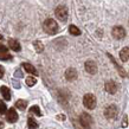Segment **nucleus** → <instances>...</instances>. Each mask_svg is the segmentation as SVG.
Here are the masks:
<instances>
[{"mask_svg": "<svg viewBox=\"0 0 129 129\" xmlns=\"http://www.w3.org/2000/svg\"><path fill=\"white\" fill-rule=\"evenodd\" d=\"M117 114H118L117 107L114 106V104L107 107L106 110H104V116H106L107 118H115L117 116Z\"/></svg>", "mask_w": 129, "mask_h": 129, "instance_id": "obj_4", "label": "nucleus"}, {"mask_svg": "<svg viewBox=\"0 0 129 129\" xmlns=\"http://www.w3.org/2000/svg\"><path fill=\"white\" fill-rule=\"evenodd\" d=\"M84 67H85L86 72H89V74H91V75H94L97 72V65H96V63H95L94 60H88V62H85Z\"/></svg>", "mask_w": 129, "mask_h": 129, "instance_id": "obj_8", "label": "nucleus"}, {"mask_svg": "<svg viewBox=\"0 0 129 129\" xmlns=\"http://www.w3.org/2000/svg\"><path fill=\"white\" fill-rule=\"evenodd\" d=\"M5 113H7V107H6V104H5L4 102L0 100V114L3 115Z\"/></svg>", "mask_w": 129, "mask_h": 129, "instance_id": "obj_22", "label": "nucleus"}, {"mask_svg": "<svg viewBox=\"0 0 129 129\" xmlns=\"http://www.w3.org/2000/svg\"><path fill=\"white\" fill-rule=\"evenodd\" d=\"M0 39H3V36H1V35H0Z\"/></svg>", "mask_w": 129, "mask_h": 129, "instance_id": "obj_26", "label": "nucleus"}, {"mask_svg": "<svg viewBox=\"0 0 129 129\" xmlns=\"http://www.w3.org/2000/svg\"><path fill=\"white\" fill-rule=\"evenodd\" d=\"M23 68L26 71H27L28 74L35 75V76H37V75H38V71L36 70V68L33 67L32 64H30V63H24V64H23Z\"/></svg>", "mask_w": 129, "mask_h": 129, "instance_id": "obj_12", "label": "nucleus"}, {"mask_svg": "<svg viewBox=\"0 0 129 129\" xmlns=\"http://www.w3.org/2000/svg\"><path fill=\"white\" fill-rule=\"evenodd\" d=\"M83 104H84L85 108H88L90 110L95 109V107H96V97L92 94L84 95V97H83Z\"/></svg>", "mask_w": 129, "mask_h": 129, "instance_id": "obj_2", "label": "nucleus"}, {"mask_svg": "<svg viewBox=\"0 0 129 129\" xmlns=\"http://www.w3.org/2000/svg\"><path fill=\"white\" fill-rule=\"evenodd\" d=\"M26 106H27V102L24 101V100H19V101L16 102V107L20 110H25L26 109Z\"/></svg>", "mask_w": 129, "mask_h": 129, "instance_id": "obj_17", "label": "nucleus"}, {"mask_svg": "<svg viewBox=\"0 0 129 129\" xmlns=\"http://www.w3.org/2000/svg\"><path fill=\"white\" fill-rule=\"evenodd\" d=\"M33 45H35V47H36V51L37 52H43V50H44V45H43V43L42 42H35L33 43Z\"/></svg>", "mask_w": 129, "mask_h": 129, "instance_id": "obj_19", "label": "nucleus"}, {"mask_svg": "<svg viewBox=\"0 0 129 129\" xmlns=\"http://www.w3.org/2000/svg\"><path fill=\"white\" fill-rule=\"evenodd\" d=\"M65 78H67L68 81H70V82H72V81H75V79L77 78V71H76V69L69 68V69L65 71Z\"/></svg>", "mask_w": 129, "mask_h": 129, "instance_id": "obj_9", "label": "nucleus"}, {"mask_svg": "<svg viewBox=\"0 0 129 129\" xmlns=\"http://www.w3.org/2000/svg\"><path fill=\"white\" fill-rule=\"evenodd\" d=\"M79 122H81V124H82L84 128H90L91 124H92V117L90 116L89 114L83 113L82 115H81V117H79Z\"/></svg>", "mask_w": 129, "mask_h": 129, "instance_id": "obj_5", "label": "nucleus"}, {"mask_svg": "<svg viewBox=\"0 0 129 129\" xmlns=\"http://www.w3.org/2000/svg\"><path fill=\"white\" fill-rule=\"evenodd\" d=\"M0 52H7V47L3 44H0Z\"/></svg>", "mask_w": 129, "mask_h": 129, "instance_id": "obj_24", "label": "nucleus"}, {"mask_svg": "<svg viewBox=\"0 0 129 129\" xmlns=\"http://www.w3.org/2000/svg\"><path fill=\"white\" fill-rule=\"evenodd\" d=\"M111 35L116 39H122V38L125 37V30L122 26H115L113 28V31H111Z\"/></svg>", "mask_w": 129, "mask_h": 129, "instance_id": "obj_6", "label": "nucleus"}, {"mask_svg": "<svg viewBox=\"0 0 129 129\" xmlns=\"http://www.w3.org/2000/svg\"><path fill=\"white\" fill-rule=\"evenodd\" d=\"M0 92H1V96L6 100V101H10L11 100V91H10V89H8L7 86L3 85L1 88H0Z\"/></svg>", "mask_w": 129, "mask_h": 129, "instance_id": "obj_11", "label": "nucleus"}, {"mask_svg": "<svg viewBox=\"0 0 129 129\" xmlns=\"http://www.w3.org/2000/svg\"><path fill=\"white\" fill-rule=\"evenodd\" d=\"M8 46H10V49H12L13 51H20V44L18 40L16 39H10L8 40Z\"/></svg>", "mask_w": 129, "mask_h": 129, "instance_id": "obj_14", "label": "nucleus"}, {"mask_svg": "<svg viewBox=\"0 0 129 129\" xmlns=\"http://www.w3.org/2000/svg\"><path fill=\"white\" fill-rule=\"evenodd\" d=\"M30 113L36 114L37 116H42V111H40V109H39V107H38V106L31 107V108H30Z\"/></svg>", "mask_w": 129, "mask_h": 129, "instance_id": "obj_20", "label": "nucleus"}, {"mask_svg": "<svg viewBox=\"0 0 129 129\" xmlns=\"http://www.w3.org/2000/svg\"><path fill=\"white\" fill-rule=\"evenodd\" d=\"M27 124H28V129H37L38 128V123H37V122H36L32 117L28 118Z\"/></svg>", "mask_w": 129, "mask_h": 129, "instance_id": "obj_18", "label": "nucleus"}, {"mask_svg": "<svg viewBox=\"0 0 129 129\" xmlns=\"http://www.w3.org/2000/svg\"><path fill=\"white\" fill-rule=\"evenodd\" d=\"M120 58L122 62H128L129 60V47H123L120 51Z\"/></svg>", "mask_w": 129, "mask_h": 129, "instance_id": "obj_13", "label": "nucleus"}, {"mask_svg": "<svg viewBox=\"0 0 129 129\" xmlns=\"http://www.w3.org/2000/svg\"><path fill=\"white\" fill-rule=\"evenodd\" d=\"M69 32H70V35H72V36L81 35V30H79L77 26H75V25H70V26H69Z\"/></svg>", "mask_w": 129, "mask_h": 129, "instance_id": "obj_16", "label": "nucleus"}, {"mask_svg": "<svg viewBox=\"0 0 129 129\" xmlns=\"http://www.w3.org/2000/svg\"><path fill=\"white\" fill-rule=\"evenodd\" d=\"M108 57H109V58L111 59V62H113V63H114V65L116 67V69H117V70H118V72H120V75H121L122 77H124V76H125V72H124V71H123V69H122V68L120 67V65H118L117 63L115 62V59L113 58V56H111V55H108Z\"/></svg>", "mask_w": 129, "mask_h": 129, "instance_id": "obj_15", "label": "nucleus"}, {"mask_svg": "<svg viewBox=\"0 0 129 129\" xmlns=\"http://www.w3.org/2000/svg\"><path fill=\"white\" fill-rule=\"evenodd\" d=\"M5 74V70H4V68L0 65V78H3V76H4Z\"/></svg>", "mask_w": 129, "mask_h": 129, "instance_id": "obj_25", "label": "nucleus"}, {"mask_svg": "<svg viewBox=\"0 0 129 129\" xmlns=\"http://www.w3.org/2000/svg\"><path fill=\"white\" fill-rule=\"evenodd\" d=\"M37 83V79L35 78V77H27L26 78V84H27L28 86H33Z\"/></svg>", "mask_w": 129, "mask_h": 129, "instance_id": "obj_21", "label": "nucleus"}, {"mask_svg": "<svg viewBox=\"0 0 129 129\" xmlns=\"http://www.w3.org/2000/svg\"><path fill=\"white\" fill-rule=\"evenodd\" d=\"M55 14H56V17H57L59 20L65 21V20L68 19V14H69V12H68V8L65 7V6H58V7L56 8Z\"/></svg>", "mask_w": 129, "mask_h": 129, "instance_id": "obj_3", "label": "nucleus"}, {"mask_svg": "<svg viewBox=\"0 0 129 129\" xmlns=\"http://www.w3.org/2000/svg\"><path fill=\"white\" fill-rule=\"evenodd\" d=\"M104 88H106V91L109 92V94H115L117 91V85H116V83L114 82V81H108L106 83Z\"/></svg>", "mask_w": 129, "mask_h": 129, "instance_id": "obj_10", "label": "nucleus"}, {"mask_svg": "<svg viewBox=\"0 0 129 129\" xmlns=\"http://www.w3.org/2000/svg\"><path fill=\"white\" fill-rule=\"evenodd\" d=\"M12 56L7 55L6 52H0V59H4V60H6V59H11Z\"/></svg>", "mask_w": 129, "mask_h": 129, "instance_id": "obj_23", "label": "nucleus"}, {"mask_svg": "<svg viewBox=\"0 0 129 129\" xmlns=\"http://www.w3.org/2000/svg\"><path fill=\"white\" fill-rule=\"evenodd\" d=\"M43 28L44 31L49 33V35H55L58 31V24L53 19H46L43 24Z\"/></svg>", "mask_w": 129, "mask_h": 129, "instance_id": "obj_1", "label": "nucleus"}, {"mask_svg": "<svg viewBox=\"0 0 129 129\" xmlns=\"http://www.w3.org/2000/svg\"><path fill=\"white\" fill-rule=\"evenodd\" d=\"M6 120H7L10 123L17 122V120H18V114H17L14 108H11V109L7 110V113H6Z\"/></svg>", "mask_w": 129, "mask_h": 129, "instance_id": "obj_7", "label": "nucleus"}]
</instances>
